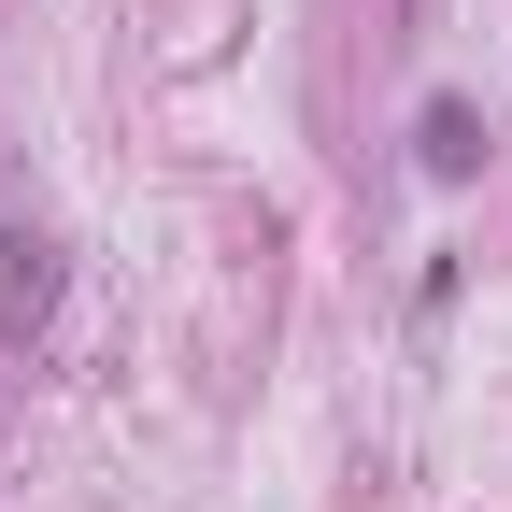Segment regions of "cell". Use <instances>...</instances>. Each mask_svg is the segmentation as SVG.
Returning a JSON list of instances; mask_svg holds the SVG:
<instances>
[{
  "instance_id": "6da1fadb",
  "label": "cell",
  "mask_w": 512,
  "mask_h": 512,
  "mask_svg": "<svg viewBox=\"0 0 512 512\" xmlns=\"http://www.w3.org/2000/svg\"><path fill=\"white\" fill-rule=\"evenodd\" d=\"M413 157H427L441 185H456V171L484 157V114H470V100H427V128H413Z\"/></svg>"
}]
</instances>
